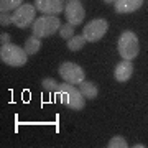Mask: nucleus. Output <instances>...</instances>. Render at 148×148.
Masks as SVG:
<instances>
[{"instance_id": "f257e3e1", "label": "nucleus", "mask_w": 148, "mask_h": 148, "mask_svg": "<svg viewBox=\"0 0 148 148\" xmlns=\"http://www.w3.org/2000/svg\"><path fill=\"white\" fill-rule=\"evenodd\" d=\"M56 95H58L59 102L63 106L69 107L71 110H82L86 107V97L82 95L79 89H76V86L69 84V82H63V84L58 86V90H56Z\"/></svg>"}, {"instance_id": "f03ea898", "label": "nucleus", "mask_w": 148, "mask_h": 148, "mask_svg": "<svg viewBox=\"0 0 148 148\" xmlns=\"http://www.w3.org/2000/svg\"><path fill=\"white\" fill-rule=\"evenodd\" d=\"M0 59L7 66L21 68V66L27 64L28 53L25 51V48L16 46L13 43H5V45H2V48H0Z\"/></svg>"}, {"instance_id": "7ed1b4c3", "label": "nucleus", "mask_w": 148, "mask_h": 148, "mask_svg": "<svg viewBox=\"0 0 148 148\" xmlns=\"http://www.w3.org/2000/svg\"><path fill=\"white\" fill-rule=\"evenodd\" d=\"M59 28H61V21H59L58 15H45L33 21L32 32L35 36L43 40V38H48L56 32H59Z\"/></svg>"}, {"instance_id": "20e7f679", "label": "nucleus", "mask_w": 148, "mask_h": 148, "mask_svg": "<svg viewBox=\"0 0 148 148\" xmlns=\"http://www.w3.org/2000/svg\"><path fill=\"white\" fill-rule=\"evenodd\" d=\"M117 48H119V54L122 56V59H127V61L135 59L138 56V51H140L137 35L133 32H130V30L123 32L120 36H119Z\"/></svg>"}, {"instance_id": "39448f33", "label": "nucleus", "mask_w": 148, "mask_h": 148, "mask_svg": "<svg viewBox=\"0 0 148 148\" xmlns=\"http://www.w3.org/2000/svg\"><path fill=\"white\" fill-rule=\"evenodd\" d=\"M35 13H36V7L30 5V3H23L15 10V13H12V23L18 28H28L36 20Z\"/></svg>"}, {"instance_id": "423d86ee", "label": "nucleus", "mask_w": 148, "mask_h": 148, "mask_svg": "<svg viewBox=\"0 0 148 148\" xmlns=\"http://www.w3.org/2000/svg\"><path fill=\"white\" fill-rule=\"evenodd\" d=\"M59 76L64 79V82H69L73 86H79L86 77L84 69L81 68L79 64L69 63V61H64L59 66Z\"/></svg>"}, {"instance_id": "0eeeda50", "label": "nucleus", "mask_w": 148, "mask_h": 148, "mask_svg": "<svg viewBox=\"0 0 148 148\" xmlns=\"http://www.w3.org/2000/svg\"><path fill=\"white\" fill-rule=\"evenodd\" d=\"M109 30V23H107L106 18H95V20L89 21L87 25L82 30V36L90 43H95L102 40V36L107 33Z\"/></svg>"}, {"instance_id": "6e6552de", "label": "nucleus", "mask_w": 148, "mask_h": 148, "mask_svg": "<svg viewBox=\"0 0 148 148\" xmlns=\"http://www.w3.org/2000/svg\"><path fill=\"white\" fill-rule=\"evenodd\" d=\"M64 15L68 18V23H71L74 27L81 25L86 16L84 7L81 3V0H69L68 5L64 7Z\"/></svg>"}, {"instance_id": "1a4fd4ad", "label": "nucleus", "mask_w": 148, "mask_h": 148, "mask_svg": "<svg viewBox=\"0 0 148 148\" xmlns=\"http://www.w3.org/2000/svg\"><path fill=\"white\" fill-rule=\"evenodd\" d=\"M35 7L36 10L46 15H58L64 12V3L63 0H35Z\"/></svg>"}, {"instance_id": "9d476101", "label": "nucleus", "mask_w": 148, "mask_h": 148, "mask_svg": "<svg viewBox=\"0 0 148 148\" xmlns=\"http://www.w3.org/2000/svg\"><path fill=\"white\" fill-rule=\"evenodd\" d=\"M132 74H133V64H132V61H127V59L120 61L115 66V69H114L115 81H119V82H127L132 77Z\"/></svg>"}, {"instance_id": "9b49d317", "label": "nucleus", "mask_w": 148, "mask_h": 148, "mask_svg": "<svg viewBox=\"0 0 148 148\" xmlns=\"http://www.w3.org/2000/svg\"><path fill=\"white\" fill-rule=\"evenodd\" d=\"M143 5V0H115L114 7H115L117 13H132V12L138 10Z\"/></svg>"}, {"instance_id": "f8f14e48", "label": "nucleus", "mask_w": 148, "mask_h": 148, "mask_svg": "<svg viewBox=\"0 0 148 148\" xmlns=\"http://www.w3.org/2000/svg\"><path fill=\"white\" fill-rule=\"evenodd\" d=\"M79 90L82 92L86 99H95L97 97V86L90 81H82L79 84Z\"/></svg>"}, {"instance_id": "ddd939ff", "label": "nucleus", "mask_w": 148, "mask_h": 148, "mask_svg": "<svg viewBox=\"0 0 148 148\" xmlns=\"http://www.w3.org/2000/svg\"><path fill=\"white\" fill-rule=\"evenodd\" d=\"M25 51H27L28 54H35L40 51V48H41V38H38V36H28L27 40H25Z\"/></svg>"}, {"instance_id": "4468645a", "label": "nucleus", "mask_w": 148, "mask_h": 148, "mask_svg": "<svg viewBox=\"0 0 148 148\" xmlns=\"http://www.w3.org/2000/svg\"><path fill=\"white\" fill-rule=\"evenodd\" d=\"M86 43H87V40H86L82 35H74V36L68 41V48H69V51H79V49L84 48Z\"/></svg>"}, {"instance_id": "2eb2a0df", "label": "nucleus", "mask_w": 148, "mask_h": 148, "mask_svg": "<svg viewBox=\"0 0 148 148\" xmlns=\"http://www.w3.org/2000/svg\"><path fill=\"white\" fill-rule=\"evenodd\" d=\"M23 0H0V13H5V12H12V10H16Z\"/></svg>"}, {"instance_id": "dca6fc26", "label": "nucleus", "mask_w": 148, "mask_h": 148, "mask_svg": "<svg viewBox=\"0 0 148 148\" xmlns=\"http://www.w3.org/2000/svg\"><path fill=\"white\" fill-rule=\"evenodd\" d=\"M59 36L63 38V40H68L69 41L74 36V25H71V23L61 25V28H59Z\"/></svg>"}, {"instance_id": "f3484780", "label": "nucleus", "mask_w": 148, "mask_h": 148, "mask_svg": "<svg viewBox=\"0 0 148 148\" xmlns=\"http://www.w3.org/2000/svg\"><path fill=\"white\" fill-rule=\"evenodd\" d=\"M109 148H127V140L123 137H120V135H117V137H112L110 140H109V145H107Z\"/></svg>"}, {"instance_id": "a211bd4d", "label": "nucleus", "mask_w": 148, "mask_h": 148, "mask_svg": "<svg viewBox=\"0 0 148 148\" xmlns=\"http://www.w3.org/2000/svg\"><path fill=\"white\" fill-rule=\"evenodd\" d=\"M43 89H46L48 92H56L58 90V82H56V79H53V77H46V79H43Z\"/></svg>"}, {"instance_id": "6ab92c4d", "label": "nucleus", "mask_w": 148, "mask_h": 148, "mask_svg": "<svg viewBox=\"0 0 148 148\" xmlns=\"http://www.w3.org/2000/svg\"><path fill=\"white\" fill-rule=\"evenodd\" d=\"M0 23H2V27H8L12 23V13H8V12L0 13Z\"/></svg>"}, {"instance_id": "aec40b11", "label": "nucleus", "mask_w": 148, "mask_h": 148, "mask_svg": "<svg viewBox=\"0 0 148 148\" xmlns=\"http://www.w3.org/2000/svg\"><path fill=\"white\" fill-rule=\"evenodd\" d=\"M0 41H2V45H5V43H10V35H8V33H2V36H0Z\"/></svg>"}, {"instance_id": "412c9836", "label": "nucleus", "mask_w": 148, "mask_h": 148, "mask_svg": "<svg viewBox=\"0 0 148 148\" xmlns=\"http://www.w3.org/2000/svg\"><path fill=\"white\" fill-rule=\"evenodd\" d=\"M133 147H135V148H143L145 145H143V143H137V145H133Z\"/></svg>"}, {"instance_id": "4be33fe9", "label": "nucleus", "mask_w": 148, "mask_h": 148, "mask_svg": "<svg viewBox=\"0 0 148 148\" xmlns=\"http://www.w3.org/2000/svg\"><path fill=\"white\" fill-rule=\"evenodd\" d=\"M104 2H106V3H114L115 0H104Z\"/></svg>"}]
</instances>
